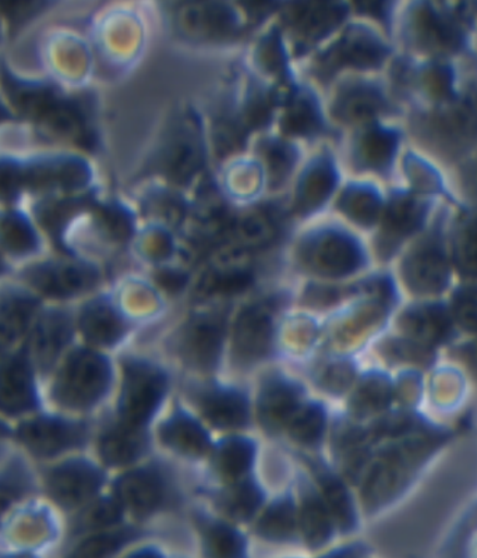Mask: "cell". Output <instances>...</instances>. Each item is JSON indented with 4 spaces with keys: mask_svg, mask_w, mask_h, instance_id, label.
<instances>
[{
    "mask_svg": "<svg viewBox=\"0 0 477 558\" xmlns=\"http://www.w3.org/2000/svg\"><path fill=\"white\" fill-rule=\"evenodd\" d=\"M472 12L444 4L416 3L406 17V38L417 52L442 59L460 53L466 45Z\"/></svg>",
    "mask_w": 477,
    "mask_h": 558,
    "instance_id": "obj_1",
    "label": "cell"
},
{
    "mask_svg": "<svg viewBox=\"0 0 477 558\" xmlns=\"http://www.w3.org/2000/svg\"><path fill=\"white\" fill-rule=\"evenodd\" d=\"M417 134L437 153L458 158L477 143V93L456 97L417 119Z\"/></svg>",
    "mask_w": 477,
    "mask_h": 558,
    "instance_id": "obj_2",
    "label": "cell"
},
{
    "mask_svg": "<svg viewBox=\"0 0 477 558\" xmlns=\"http://www.w3.org/2000/svg\"><path fill=\"white\" fill-rule=\"evenodd\" d=\"M109 381L111 368L106 359L91 351H77L59 375L53 396L64 407L83 410L106 396Z\"/></svg>",
    "mask_w": 477,
    "mask_h": 558,
    "instance_id": "obj_3",
    "label": "cell"
},
{
    "mask_svg": "<svg viewBox=\"0 0 477 558\" xmlns=\"http://www.w3.org/2000/svg\"><path fill=\"white\" fill-rule=\"evenodd\" d=\"M441 221L417 239L404 260V276L414 291L437 293L449 283L451 257Z\"/></svg>",
    "mask_w": 477,
    "mask_h": 558,
    "instance_id": "obj_4",
    "label": "cell"
},
{
    "mask_svg": "<svg viewBox=\"0 0 477 558\" xmlns=\"http://www.w3.org/2000/svg\"><path fill=\"white\" fill-rule=\"evenodd\" d=\"M166 387V377L157 368L143 362H129L121 400L122 422L142 427L157 410Z\"/></svg>",
    "mask_w": 477,
    "mask_h": 558,
    "instance_id": "obj_5",
    "label": "cell"
},
{
    "mask_svg": "<svg viewBox=\"0 0 477 558\" xmlns=\"http://www.w3.org/2000/svg\"><path fill=\"white\" fill-rule=\"evenodd\" d=\"M29 286L49 298H71L91 288L96 271L83 264L48 262L37 264L24 272Z\"/></svg>",
    "mask_w": 477,
    "mask_h": 558,
    "instance_id": "obj_6",
    "label": "cell"
},
{
    "mask_svg": "<svg viewBox=\"0 0 477 558\" xmlns=\"http://www.w3.org/2000/svg\"><path fill=\"white\" fill-rule=\"evenodd\" d=\"M19 437L29 451L47 458L82 446L86 430L77 423L44 416L23 425Z\"/></svg>",
    "mask_w": 477,
    "mask_h": 558,
    "instance_id": "obj_7",
    "label": "cell"
},
{
    "mask_svg": "<svg viewBox=\"0 0 477 558\" xmlns=\"http://www.w3.org/2000/svg\"><path fill=\"white\" fill-rule=\"evenodd\" d=\"M430 214V203L415 193H397L387 207L382 222L381 243L387 252L395 251L402 243L425 228Z\"/></svg>",
    "mask_w": 477,
    "mask_h": 558,
    "instance_id": "obj_8",
    "label": "cell"
},
{
    "mask_svg": "<svg viewBox=\"0 0 477 558\" xmlns=\"http://www.w3.org/2000/svg\"><path fill=\"white\" fill-rule=\"evenodd\" d=\"M37 402L32 363L24 349L0 362V410L20 415L36 410Z\"/></svg>",
    "mask_w": 477,
    "mask_h": 558,
    "instance_id": "obj_9",
    "label": "cell"
},
{
    "mask_svg": "<svg viewBox=\"0 0 477 558\" xmlns=\"http://www.w3.org/2000/svg\"><path fill=\"white\" fill-rule=\"evenodd\" d=\"M102 473L84 461H72L48 473V490L62 507H77L89 500L102 485Z\"/></svg>",
    "mask_w": 477,
    "mask_h": 558,
    "instance_id": "obj_10",
    "label": "cell"
},
{
    "mask_svg": "<svg viewBox=\"0 0 477 558\" xmlns=\"http://www.w3.org/2000/svg\"><path fill=\"white\" fill-rule=\"evenodd\" d=\"M118 502L136 515H148L163 505L167 486L162 476L152 470L127 473L117 485Z\"/></svg>",
    "mask_w": 477,
    "mask_h": 558,
    "instance_id": "obj_11",
    "label": "cell"
},
{
    "mask_svg": "<svg viewBox=\"0 0 477 558\" xmlns=\"http://www.w3.org/2000/svg\"><path fill=\"white\" fill-rule=\"evenodd\" d=\"M272 324L270 317L258 308H250L238 318L235 332V355L238 362L260 361L270 351Z\"/></svg>",
    "mask_w": 477,
    "mask_h": 558,
    "instance_id": "obj_12",
    "label": "cell"
},
{
    "mask_svg": "<svg viewBox=\"0 0 477 558\" xmlns=\"http://www.w3.org/2000/svg\"><path fill=\"white\" fill-rule=\"evenodd\" d=\"M450 233L452 263L464 276L477 278V207L461 208Z\"/></svg>",
    "mask_w": 477,
    "mask_h": 558,
    "instance_id": "obj_13",
    "label": "cell"
},
{
    "mask_svg": "<svg viewBox=\"0 0 477 558\" xmlns=\"http://www.w3.org/2000/svg\"><path fill=\"white\" fill-rule=\"evenodd\" d=\"M71 336L72 324L66 314L59 311L45 314L37 323L33 336L38 365L42 368L51 367L59 353L68 345Z\"/></svg>",
    "mask_w": 477,
    "mask_h": 558,
    "instance_id": "obj_14",
    "label": "cell"
},
{
    "mask_svg": "<svg viewBox=\"0 0 477 558\" xmlns=\"http://www.w3.org/2000/svg\"><path fill=\"white\" fill-rule=\"evenodd\" d=\"M38 301L27 293L10 289L0 299V349L22 337L37 313Z\"/></svg>",
    "mask_w": 477,
    "mask_h": 558,
    "instance_id": "obj_15",
    "label": "cell"
},
{
    "mask_svg": "<svg viewBox=\"0 0 477 558\" xmlns=\"http://www.w3.org/2000/svg\"><path fill=\"white\" fill-rule=\"evenodd\" d=\"M101 456L111 465H124L140 457L146 448V437L140 427L119 423L108 428L101 437Z\"/></svg>",
    "mask_w": 477,
    "mask_h": 558,
    "instance_id": "obj_16",
    "label": "cell"
},
{
    "mask_svg": "<svg viewBox=\"0 0 477 558\" xmlns=\"http://www.w3.org/2000/svg\"><path fill=\"white\" fill-rule=\"evenodd\" d=\"M222 343V326L218 322H198L188 330L185 356L193 365L208 368L216 365Z\"/></svg>",
    "mask_w": 477,
    "mask_h": 558,
    "instance_id": "obj_17",
    "label": "cell"
},
{
    "mask_svg": "<svg viewBox=\"0 0 477 558\" xmlns=\"http://www.w3.org/2000/svg\"><path fill=\"white\" fill-rule=\"evenodd\" d=\"M204 415L221 428L246 425L248 411L245 398L241 393L228 390L207 392L201 401Z\"/></svg>",
    "mask_w": 477,
    "mask_h": 558,
    "instance_id": "obj_18",
    "label": "cell"
},
{
    "mask_svg": "<svg viewBox=\"0 0 477 558\" xmlns=\"http://www.w3.org/2000/svg\"><path fill=\"white\" fill-rule=\"evenodd\" d=\"M299 402V392L292 384L272 380L267 384L260 396V415L268 427H278L295 412Z\"/></svg>",
    "mask_w": 477,
    "mask_h": 558,
    "instance_id": "obj_19",
    "label": "cell"
},
{
    "mask_svg": "<svg viewBox=\"0 0 477 558\" xmlns=\"http://www.w3.org/2000/svg\"><path fill=\"white\" fill-rule=\"evenodd\" d=\"M161 437L173 450L193 457L201 456L210 446L206 432L187 415L169 418L162 427Z\"/></svg>",
    "mask_w": 477,
    "mask_h": 558,
    "instance_id": "obj_20",
    "label": "cell"
},
{
    "mask_svg": "<svg viewBox=\"0 0 477 558\" xmlns=\"http://www.w3.org/2000/svg\"><path fill=\"white\" fill-rule=\"evenodd\" d=\"M82 167L73 159L49 158L28 168L24 172V182L32 186H78Z\"/></svg>",
    "mask_w": 477,
    "mask_h": 558,
    "instance_id": "obj_21",
    "label": "cell"
},
{
    "mask_svg": "<svg viewBox=\"0 0 477 558\" xmlns=\"http://www.w3.org/2000/svg\"><path fill=\"white\" fill-rule=\"evenodd\" d=\"M203 550L206 558H245L243 537L222 522L204 521L200 525Z\"/></svg>",
    "mask_w": 477,
    "mask_h": 558,
    "instance_id": "obj_22",
    "label": "cell"
},
{
    "mask_svg": "<svg viewBox=\"0 0 477 558\" xmlns=\"http://www.w3.org/2000/svg\"><path fill=\"white\" fill-rule=\"evenodd\" d=\"M82 330L89 341L109 345L122 336L121 318L106 303H93L82 314Z\"/></svg>",
    "mask_w": 477,
    "mask_h": 558,
    "instance_id": "obj_23",
    "label": "cell"
},
{
    "mask_svg": "<svg viewBox=\"0 0 477 558\" xmlns=\"http://www.w3.org/2000/svg\"><path fill=\"white\" fill-rule=\"evenodd\" d=\"M0 244L4 251L23 256L36 252L39 241L26 217L9 211L0 214Z\"/></svg>",
    "mask_w": 477,
    "mask_h": 558,
    "instance_id": "obj_24",
    "label": "cell"
},
{
    "mask_svg": "<svg viewBox=\"0 0 477 558\" xmlns=\"http://www.w3.org/2000/svg\"><path fill=\"white\" fill-rule=\"evenodd\" d=\"M138 536L140 532L132 527L98 532L80 543L68 558H112Z\"/></svg>",
    "mask_w": 477,
    "mask_h": 558,
    "instance_id": "obj_25",
    "label": "cell"
},
{
    "mask_svg": "<svg viewBox=\"0 0 477 558\" xmlns=\"http://www.w3.org/2000/svg\"><path fill=\"white\" fill-rule=\"evenodd\" d=\"M301 526L307 545L325 546L331 536V517L325 502L315 496H307L303 505Z\"/></svg>",
    "mask_w": 477,
    "mask_h": 558,
    "instance_id": "obj_26",
    "label": "cell"
},
{
    "mask_svg": "<svg viewBox=\"0 0 477 558\" xmlns=\"http://www.w3.org/2000/svg\"><path fill=\"white\" fill-rule=\"evenodd\" d=\"M296 525L295 507L290 500H282L262 515L257 525V533L268 541L283 542L295 535Z\"/></svg>",
    "mask_w": 477,
    "mask_h": 558,
    "instance_id": "obj_27",
    "label": "cell"
},
{
    "mask_svg": "<svg viewBox=\"0 0 477 558\" xmlns=\"http://www.w3.org/2000/svg\"><path fill=\"white\" fill-rule=\"evenodd\" d=\"M318 480H320L322 493H325V505L330 511V514L340 525L341 530H351L354 525V510L345 487L337 480L334 475L327 471L317 470Z\"/></svg>",
    "mask_w": 477,
    "mask_h": 558,
    "instance_id": "obj_28",
    "label": "cell"
},
{
    "mask_svg": "<svg viewBox=\"0 0 477 558\" xmlns=\"http://www.w3.org/2000/svg\"><path fill=\"white\" fill-rule=\"evenodd\" d=\"M397 146H400V136L389 129H375L365 140V157L367 163L372 169L381 171L386 169L394 159Z\"/></svg>",
    "mask_w": 477,
    "mask_h": 558,
    "instance_id": "obj_29",
    "label": "cell"
},
{
    "mask_svg": "<svg viewBox=\"0 0 477 558\" xmlns=\"http://www.w3.org/2000/svg\"><path fill=\"white\" fill-rule=\"evenodd\" d=\"M253 447L245 440H230L223 442L217 456L218 470L227 477H238L250 466Z\"/></svg>",
    "mask_w": 477,
    "mask_h": 558,
    "instance_id": "obj_30",
    "label": "cell"
},
{
    "mask_svg": "<svg viewBox=\"0 0 477 558\" xmlns=\"http://www.w3.org/2000/svg\"><path fill=\"white\" fill-rule=\"evenodd\" d=\"M121 515L122 506L118 501H101L84 511L73 530L76 533L103 530L117 525L121 521Z\"/></svg>",
    "mask_w": 477,
    "mask_h": 558,
    "instance_id": "obj_31",
    "label": "cell"
},
{
    "mask_svg": "<svg viewBox=\"0 0 477 558\" xmlns=\"http://www.w3.org/2000/svg\"><path fill=\"white\" fill-rule=\"evenodd\" d=\"M260 501L261 495L258 488L250 483H243L228 492L222 505L225 507L227 514L236 520H247L255 514Z\"/></svg>",
    "mask_w": 477,
    "mask_h": 558,
    "instance_id": "obj_32",
    "label": "cell"
},
{
    "mask_svg": "<svg viewBox=\"0 0 477 558\" xmlns=\"http://www.w3.org/2000/svg\"><path fill=\"white\" fill-rule=\"evenodd\" d=\"M406 171L412 187L416 189L417 196L425 197L426 194H436L442 191V182L439 172L429 163L415 154L407 156Z\"/></svg>",
    "mask_w": 477,
    "mask_h": 558,
    "instance_id": "obj_33",
    "label": "cell"
},
{
    "mask_svg": "<svg viewBox=\"0 0 477 558\" xmlns=\"http://www.w3.org/2000/svg\"><path fill=\"white\" fill-rule=\"evenodd\" d=\"M325 413L318 407H309L293 417L291 435L302 445H316L325 432Z\"/></svg>",
    "mask_w": 477,
    "mask_h": 558,
    "instance_id": "obj_34",
    "label": "cell"
},
{
    "mask_svg": "<svg viewBox=\"0 0 477 558\" xmlns=\"http://www.w3.org/2000/svg\"><path fill=\"white\" fill-rule=\"evenodd\" d=\"M24 182V173L16 163L0 161V201H13Z\"/></svg>",
    "mask_w": 477,
    "mask_h": 558,
    "instance_id": "obj_35",
    "label": "cell"
},
{
    "mask_svg": "<svg viewBox=\"0 0 477 558\" xmlns=\"http://www.w3.org/2000/svg\"><path fill=\"white\" fill-rule=\"evenodd\" d=\"M455 314L466 326L477 328V287L461 289L454 299Z\"/></svg>",
    "mask_w": 477,
    "mask_h": 558,
    "instance_id": "obj_36",
    "label": "cell"
},
{
    "mask_svg": "<svg viewBox=\"0 0 477 558\" xmlns=\"http://www.w3.org/2000/svg\"><path fill=\"white\" fill-rule=\"evenodd\" d=\"M127 558H162L161 553L156 549H143L140 551L133 553Z\"/></svg>",
    "mask_w": 477,
    "mask_h": 558,
    "instance_id": "obj_37",
    "label": "cell"
},
{
    "mask_svg": "<svg viewBox=\"0 0 477 558\" xmlns=\"http://www.w3.org/2000/svg\"><path fill=\"white\" fill-rule=\"evenodd\" d=\"M8 119H12V114H10L9 109L0 102V122L8 121Z\"/></svg>",
    "mask_w": 477,
    "mask_h": 558,
    "instance_id": "obj_38",
    "label": "cell"
},
{
    "mask_svg": "<svg viewBox=\"0 0 477 558\" xmlns=\"http://www.w3.org/2000/svg\"><path fill=\"white\" fill-rule=\"evenodd\" d=\"M474 169H470L469 179H474L470 183L477 187V162L474 163Z\"/></svg>",
    "mask_w": 477,
    "mask_h": 558,
    "instance_id": "obj_39",
    "label": "cell"
},
{
    "mask_svg": "<svg viewBox=\"0 0 477 558\" xmlns=\"http://www.w3.org/2000/svg\"><path fill=\"white\" fill-rule=\"evenodd\" d=\"M4 271V264L2 262V258H0V274Z\"/></svg>",
    "mask_w": 477,
    "mask_h": 558,
    "instance_id": "obj_40",
    "label": "cell"
},
{
    "mask_svg": "<svg viewBox=\"0 0 477 558\" xmlns=\"http://www.w3.org/2000/svg\"><path fill=\"white\" fill-rule=\"evenodd\" d=\"M20 558H22V557H20Z\"/></svg>",
    "mask_w": 477,
    "mask_h": 558,
    "instance_id": "obj_41",
    "label": "cell"
}]
</instances>
